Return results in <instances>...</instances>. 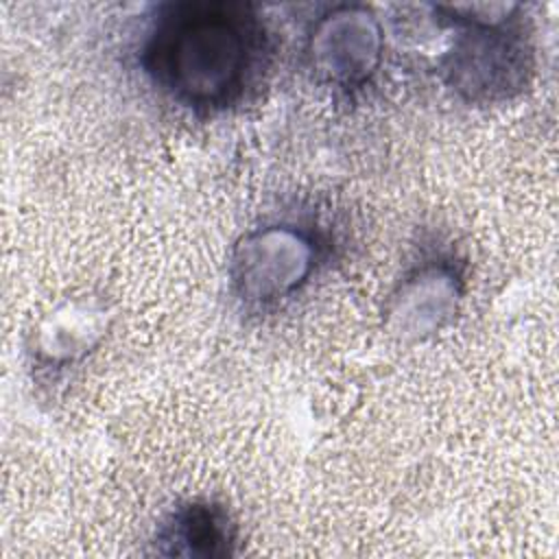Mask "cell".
Listing matches in <instances>:
<instances>
[{
    "mask_svg": "<svg viewBox=\"0 0 559 559\" xmlns=\"http://www.w3.org/2000/svg\"><path fill=\"white\" fill-rule=\"evenodd\" d=\"M472 262L461 245L435 229L411 245L384 295V332L404 345H421L448 332L463 312Z\"/></svg>",
    "mask_w": 559,
    "mask_h": 559,
    "instance_id": "4",
    "label": "cell"
},
{
    "mask_svg": "<svg viewBox=\"0 0 559 559\" xmlns=\"http://www.w3.org/2000/svg\"><path fill=\"white\" fill-rule=\"evenodd\" d=\"M114 310L103 295L74 293L44 310L22 343L24 369L39 393L55 395L103 347Z\"/></svg>",
    "mask_w": 559,
    "mask_h": 559,
    "instance_id": "6",
    "label": "cell"
},
{
    "mask_svg": "<svg viewBox=\"0 0 559 559\" xmlns=\"http://www.w3.org/2000/svg\"><path fill=\"white\" fill-rule=\"evenodd\" d=\"M308 79L334 100L360 98L380 76L386 33L378 11L362 2H332L314 11L301 35Z\"/></svg>",
    "mask_w": 559,
    "mask_h": 559,
    "instance_id": "5",
    "label": "cell"
},
{
    "mask_svg": "<svg viewBox=\"0 0 559 559\" xmlns=\"http://www.w3.org/2000/svg\"><path fill=\"white\" fill-rule=\"evenodd\" d=\"M240 524L231 507L214 496H183L166 507L151 528V555L179 559H227L240 552Z\"/></svg>",
    "mask_w": 559,
    "mask_h": 559,
    "instance_id": "7",
    "label": "cell"
},
{
    "mask_svg": "<svg viewBox=\"0 0 559 559\" xmlns=\"http://www.w3.org/2000/svg\"><path fill=\"white\" fill-rule=\"evenodd\" d=\"M430 17L445 33L437 76L463 105H509L537 72L535 26L520 2H437Z\"/></svg>",
    "mask_w": 559,
    "mask_h": 559,
    "instance_id": "3",
    "label": "cell"
},
{
    "mask_svg": "<svg viewBox=\"0 0 559 559\" xmlns=\"http://www.w3.org/2000/svg\"><path fill=\"white\" fill-rule=\"evenodd\" d=\"M341 255V234L321 210L293 205L242 229L225 260L231 310L247 323L290 308Z\"/></svg>",
    "mask_w": 559,
    "mask_h": 559,
    "instance_id": "2",
    "label": "cell"
},
{
    "mask_svg": "<svg viewBox=\"0 0 559 559\" xmlns=\"http://www.w3.org/2000/svg\"><path fill=\"white\" fill-rule=\"evenodd\" d=\"M275 50V33L258 4L164 0L142 13L131 63L159 100L197 120H214L260 94Z\"/></svg>",
    "mask_w": 559,
    "mask_h": 559,
    "instance_id": "1",
    "label": "cell"
}]
</instances>
